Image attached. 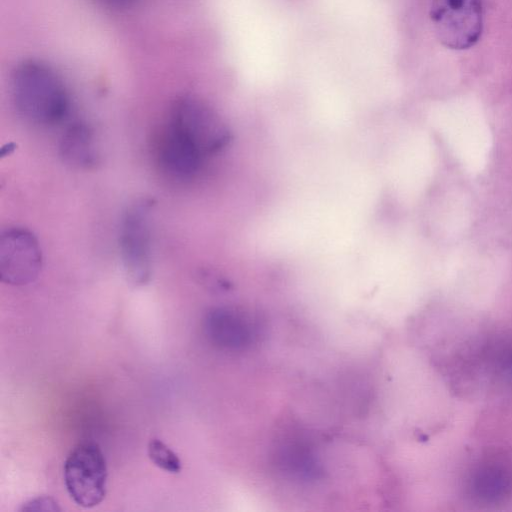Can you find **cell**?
<instances>
[{"instance_id":"cell-8","label":"cell","mask_w":512,"mask_h":512,"mask_svg":"<svg viewBox=\"0 0 512 512\" xmlns=\"http://www.w3.org/2000/svg\"><path fill=\"white\" fill-rule=\"evenodd\" d=\"M93 130L82 122L70 125L60 141L63 160L79 168H91L98 162L99 154Z\"/></svg>"},{"instance_id":"cell-7","label":"cell","mask_w":512,"mask_h":512,"mask_svg":"<svg viewBox=\"0 0 512 512\" xmlns=\"http://www.w3.org/2000/svg\"><path fill=\"white\" fill-rule=\"evenodd\" d=\"M156 157L160 168L178 180L195 177L206 161L203 154L168 122L157 139Z\"/></svg>"},{"instance_id":"cell-4","label":"cell","mask_w":512,"mask_h":512,"mask_svg":"<svg viewBox=\"0 0 512 512\" xmlns=\"http://www.w3.org/2000/svg\"><path fill=\"white\" fill-rule=\"evenodd\" d=\"M64 482L77 505L91 508L102 502L106 495L107 465L97 444L81 443L69 453L64 463Z\"/></svg>"},{"instance_id":"cell-1","label":"cell","mask_w":512,"mask_h":512,"mask_svg":"<svg viewBox=\"0 0 512 512\" xmlns=\"http://www.w3.org/2000/svg\"><path fill=\"white\" fill-rule=\"evenodd\" d=\"M11 93L17 112L33 124L54 125L68 112L69 97L62 79L40 60L26 59L15 66Z\"/></svg>"},{"instance_id":"cell-2","label":"cell","mask_w":512,"mask_h":512,"mask_svg":"<svg viewBox=\"0 0 512 512\" xmlns=\"http://www.w3.org/2000/svg\"><path fill=\"white\" fill-rule=\"evenodd\" d=\"M155 202L140 198L124 210L119 227V251L128 280L146 284L152 275V214Z\"/></svg>"},{"instance_id":"cell-12","label":"cell","mask_w":512,"mask_h":512,"mask_svg":"<svg viewBox=\"0 0 512 512\" xmlns=\"http://www.w3.org/2000/svg\"><path fill=\"white\" fill-rule=\"evenodd\" d=\"M113 1H115V2H126L128 0H113Z\"/></svg>"},{"instance_id":"cell-11","label":"cell","mask_w":512,"mask_h":512,"mask_svg":"<svg viewBox=\"0 0 512 512\" xmlns=\"http://www.w3.org/2000/svg\"><path fill=\"white\" fill-rule=\"evenodd\" d=\"M21 512H59L61 508L57 501L50 496H39L24 503Z\"/></svg>"},{"instance_id":"cell-9","label":"cell","mask_w":512,"mask_h":512,"mask_svg":"<svg viewBox=\"0 0 512 512\" xmlns=\"http://www.w3.org/2000/svg\"><path fill=\"white\" fill-rule=\"evenodd\" d=\"M509 480L505 472L497 468H488L480 472L475 481L474 488L479 497L497 499L505 494Z\"/></svg>"},{"instance_id":"cell-10","label":"cell","mask_w":512,"mask_h":512,"mask_svg":"<svg viewBox=\"0 0 512 512\" xmlns=\"http://www.w3.org/2000/svg\"><path fill=\"white\" fill-rule=\"evenodd\" d=\"M148 456L160 469L169 473H179L182 469L181 461L165 443L159 439H151L148 443Z\"/></svg>"},{"instance_id":"cell-6","label":"cell","mask_w":512,"mask_h":512,"mask_svg":"<svg viewBox=\"0 0 512 512\" xmlns=\"http://www.w3.org/2000/svg\"><path fill=\"white\" fill-rule=\"evenodd\" d=\"M42 251L36 236L23 227H8L0 234V278L14 286L33 282L42 268Z\"/></svg>"},{"instance_id":"cell-5","label":"cell","mask_w":512,"mask_h":512,"mask_svg":"<svg viewBox=\"0 0 512 512\" xmlns=\"http://www.w3.org/2000/svg\"><path fill=\"white\" fill-rule=\"evenodd\" d=\"M430 18L440 43L452 50L469 49L482 35L481 0H432Z\"/></svg>"},{"instance_id":"cell-3","label":"cell","mask_w":512,"mask_h":512,"mask_svg":"<svg viewBox=\"0 0 512 512\" xmlns=\"http://www.w3.org/2000/svg\"><path fill=\"white\" fill-rule=\"evenodd\" d=\"M168 123L206 159L223 151L232 139L231 130L216 111L195 96L178 98L172 105Z\"/></svg>"}]
</instances>
